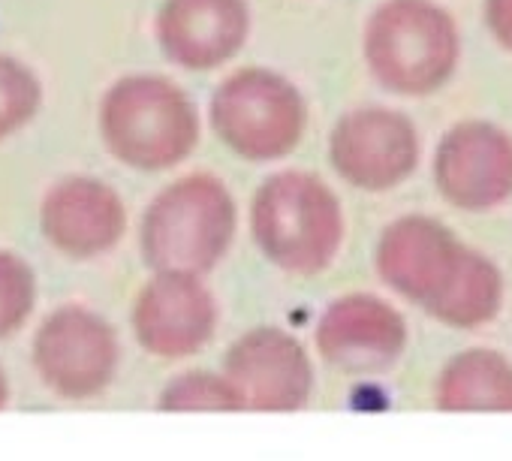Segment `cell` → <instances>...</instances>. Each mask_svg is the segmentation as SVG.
<instances>
[{
	"mask_svg": "<svg viewBox=\"0 0 512 461\" xmlns=\"http://www.w3.org/2000/svg\"><path fill=\"white\" fill-rule=\"evenodd\" d=\"M253 239L281 272L320 275L341 251L344 214L338 196L311 172H281L253 196Z\"/></svg>",
	"mask_w": 512,
	"mask_h": 461,
	"instance_id": "obj_1",
	"label": "cell"
},
{
	"mask_svg": "<svg viewBox=\"0 0 512 461\" xmlns=\"http://www.w3.org/2000/svg\"><path fill=\"white\" fill-rule=\"evenodd\" d=\"M100 133L115 160L142 172H163L190 157L199 115L190 97L163 76H127L100 103Z\"/></svg>",
	"mask_w": 512,
	"mask_h": 461,
	"instance_id": "obj_2",
	"label": "cell"
},
{
	"mask_svg": "<svg viewBox=\"0 0 512 461\" xmlns=\"http://www.w3.org/2000/svg\"><path fill=\"white\" fill-rule=\"evenodd\" d=\"M458 58V28L434 0H386L368 19L365 61L392 94H434L452 79Z\"/></svg>",
	"mask_w": 512,
	"mask_h": 461,
	"instance_id": "obj_3",
	"label": "cell"
},
{
	"mask_svg": "<svg viewBox=\"0 0 512 461\" xmlns=\"http://www.w3.org/2000/svg\"><path fill=\"white\" fill-rule=\"evenodd\" d=\"M235 202L214 175H187L169 184L142 217V260L154 272L205 275L229 251Z\"/></svg>",
	"mask_w": 512,
	"mask_h": 461,
	"instance_id": "obj_4",
	"label": "cell"
},
{
	"mask_svg": "<svg viewBox=\"0 0 512 461\" xmlns=\"http://www.w3.org/2000/svg\"><path fill=\"white\" fill-rule=\"evenodd\" d=\"M305 121L302 94L272 70H241L211 97V127L241 160L266 163L293 154L302 142Z\"/></svg>",
	"mask_w": 512,
	"mask_h": 461,
	"instance_id": "obj_5",
	"label": "cell"
},
{
	"mask_svg": "<svg viewBox=\"0 0 512 461\" xmlns=\"http://www.w3.org/2000/svg\"><path fill=\"white\" fill-rule=\"evenodd\" d=\"M121 362L118 335L106 317L85 305L55 308L31 341L37 380L61 401H91L103 395Z\"/></svg>",
	"mask_w": 512,
	"mask_h": 461,
	"instance_id": "obj_6",
	"label": "cell"
},
{
	"mask_svg": "<svg viewBox=\"0 0 512 461\" xmlns=\"http://www.w3.org/2000/svg\"><path fill=\"white\" fill-rule=\"evenodd\" d=\"M467 260L470 248L458 245L449 229L431 217L395 220L377 248L380 278L431 317L449 299Z\"/></svg>",
	"mask_w": 512,
	"mask_h": 461,
	"instance_id": "obj_7",
	"label": "cell"
},
{
	"mask_svg": "<svg viewBox=\"0 0 512 461\" xmlns=\"http://www.w3.org/2000/svg\"><path fill=\"white\" fill-rule=\"evenodd\" d=\"M335 172L359 190H392L419 166V136L407 115L383 106L347 112L329 142Z\"/></svg>",
	"mask_w": 512,
	"mask_h": 461,
	"instance_id": "obj_8",
	"label": "cell"
},
{
	"mask_svg": "<svg viewBox=\"0 0 512 461\" xmlns=\"http://www.w3.org/2000/svg\"><path fill=\"white\" fill-rule=\"evenodd\" d=\"M217 305L199 275L157 272L136 296L133 335L139 347L160 359H184L211 341Z\"/></svg>",
	"mask_w": 512,
	"mask_h": 461,
	"instance_id": "obj_9",
	"label": "cell"
},
{
	"mask_svg": "<svg viewBox=\"0 0 512 461\" xmlns=\"http://www.w3.org/2000/svg\"><path fill=\"white\" fill-rule=\"evenodd\" d=\"M434 184L464 211H488L512 196V139L485 121L452 127L434 154Z\"/></svg>",
	"mask_w": 512,
	"mask_h": 461,
	"instance_id": "obj_10",
	"label": "cell"
},
{
	"mask_svg": "<svg viewBox=\"0 0 512 461\" xmlns=\"http://www.w3.org/2000/svg\"><path fill=\"white\" fill-rule=\"evenodd\" d=\"M46 242L70 260H94L109 254L127 233V208L109 184L73 175L58 181L40 208Z\"/></svg>",
	"mask_w": 512,
	"mask_h": 461,
	"instance_id": "obj_11",
	"label": "cell"
},
{
	"mask_svg": "<svg viewBox=\"0 0 512 461\" xmlns=\"http://www.w3.org/2000/svg\"><path fill=\"white\" fill-rule=\"evenodd\" d=\"M226 380L241 404L256 410H296L314 389L308 353L281 329H256L235 341L226 356Z\"/></svg>",
	"mask_w": 512,
	"mask_h": 461,
	"instance_id": "obj_12",
	"label": "cell"
},
{
	"mask_svg": "<svg viewBox=\"0 0 512 461\" xmlns=\"http://www.w3.org/2000/svg\"><path fill=\"white\" fill-rule=\"evenodd\" d=\"M247 34V0H166L157 16L160 49L184 70H214L232 61Z\"/></svg>",
	"mask_w": 512,
	"mask_h": 461,
	"instance_id": "obj_13",
	"label": "cell"
},
{
	"mask_svg": "<svg viewBox=\"0 0 512 461\" xmlns=\"http://www.w3.org/2000/svg\"><path fill=\"white\" fill-rule=\"evenodd\" d=\"M407 344L398 311L374 296H347L335 302L317 329L323 359L347 374H374L389 368Z\"/></svg>",
	"mask_w": 512,
	"mask_h": 461,
	"instance_id": "obj_14",
	"label": "cell"
},
{
	"mask_svg": "<svg viewBox=\"0 0 512 461\" xmlns=\"http://www.w3.org/2000/svg\"><path fill=\"white\" fill-rule=\"evenodd\" d=\"M446 410H512V365L491 350H470L452 359L437 386Z\"/></svg>",
	"mask_w": 512,
	"mask_h": 461,
	"instance_id": "obj_15",
	"label": "cell"
},
{
	"mask_svg": "<svg viewBox=\"0 0 512 461\" xmlns=\"http://www.w3.org/2000/svg\"><path fill=\"white\" fill-rule=\"evenodd\" d=\"M43 106V85L19 58L0 55V142L28 127Z\"/></svg>",
	"mask_w": 512,
	"mask_h": 461,
	"instance_id": "obj_16",
	"label": "cell"
},
{
	"mask_svg": "<svg viewBox=\"0 0 512 461\" xmlns=\"http://www.w3.org/2000/svg\"><path fill=\"white\" fill-rule=\"evenodd\" d=\"M157 407L190 413V410H241L244 404L229 380L214 377L208 371H187L163 386Z\"/></svg>",
	"mask_w": 512,
	"mask_h": 461,
	"instance_id": "obj_17",
	"label": "cell"
},
{
	"mask_svg": "<svg viewBox=\"0 0 512 461\" xmlns=\"http://www.w3.org/2000/svg\"><path fill=\"white\" fill-rule=\"evenodd\" d=\"M37 308V275L28 260L0 251V341L16 335Z\"/></svg>",
	"mask_w": 512,
	"mask_h": 461,
	"instance_id": "obj_18",
	"label": "cell"
},
{
	"mask_svg": "<svg viewBox=\"0 0 512 461\" xmlns=\"http://www.w3.org/2000/svg\"><path fill=\"white\" fill-rule=\"evenodd\" d=\"M485 25L494 40L512 52V0H485Z\"/></svg>",
	"mask_w": 512,
	"mask_h": 461,
	"instance_id": "obj_19",
	"label": "cell"
},
{
	"mask_svg": "<svg viewBox=\"0 0 512 461\" xmlns=\"http://www.w3.org/2000/svg\"><path fill=\"white\" fill-rule=\"evenodd\" d=\"M13 398V389H10V377L4 371V365H0V410H4Z\"/></svg>",
	"mask_w": 512,
	"mask_h": 461,
	"instance_id": "obj_20",
	"label": "cell"
}]
</instances>
